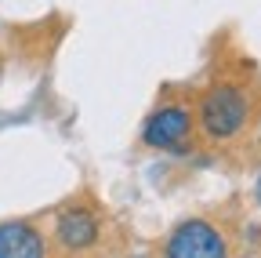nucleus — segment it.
I'll return each instance as SVG.
<instances>
[{
  "instance_id": "obj_1",
  "label": "nucleus",
  "mask_w": 261,
  "mask_h": 258,
  "mask_svg": "<svg viewBox=\"0 0 261 258\" xmlns=\"http://www.w3.org/2000/svg\"><path fill=\"white\" fill-rule=\"evenodd\" d=\"M250 116H254V95L243 84L221 80L200 95L196 120H200V135L207 142H236L250 127Z\"/></svg>"
},
{
  "instance_id": "obj_2",
  "label": "nucleus",
  "mask_w": 261,
  "mask_h": 258,
  "mask_svg": "<svg viewBox=\"0 0 261 258\" xmlns=\"http://www.w3.org/2000/svg\"><path fill=\"white\" fill-rule=\"evenodd\" d=\"M163 258H228V237L211 218H181L163 240Z\"/></svg>"
},
{
  "instance_id": "obj_3",
  "label": "nucleus",
  "mask_w": 261,
  "mask_h": 258,
  "mask_svg": "<svg viewBox=\"0 0 261 258\" xmlns=\"http://www.w3.org/2000/svg\"><path fill=\"white\" fill-rule=\"evenodd\" d=\"M196 131V113L185 102H167L149 113L142 127V142L149 149H181Z\"/></svg>"
},
{
  "instance_id": "obj_4",
  "label": "nucleus",
  "mask_w": 261,
  "mask_h": 258,
  "mask_svg": "<svg viewBox=\"0 0 261 258\" xmlns=\"http://www.w3.org/2000/svg\"><path fill=\"white\" fill-rule=\"evenodd\" d=\"M102 237V218L91 204H69L62 207L58 218H55V244L65 251V254H84L98 244Z\"/></svg>"
},
{
  "instance_id": "obj_5",
  "label": "nucleus",
  "mask_w": 261,
  "mask_h": 258,
  "mask_svg": "<svg viewBox=\"0 0 261 258\" xmlns=\"http://www.w3.org/2000/svg\"><path fill=\"white\" fill-rule=\"evenodd\" d=\"M0 258H47V237L22 218L0 222Z\"/></svg>"
},
{
  "instance_id": "obj_6",
  "label": "nucleus",
  "mask_w": 261,
  "mask_h": 258,
  "mask_svg": "<svg viewBox=\"0 0 261 258\" xmlns=\"http://www.w3.org/2000/svg\"><path fill=\"white\" fill-rule=\"evenodd\" d=\"M254 200H257V207H261V175L254 178Z\"/></svg>"
},
{
  "instance_id": "obj_7",
  "label": "nucleus",
  "mask_w": 261,
  "mask_h": 258,
  "mask_svg": "<svg viewBox=\"0 0 261 258\" xmlns=\"http://www.w3.org/2000/svg\"><path fill=\"white\" fill-rule=\"evenodd\" d=\"M130 258H152V254H130Z\"/></svg>"
}]
</instances>
